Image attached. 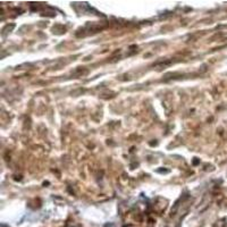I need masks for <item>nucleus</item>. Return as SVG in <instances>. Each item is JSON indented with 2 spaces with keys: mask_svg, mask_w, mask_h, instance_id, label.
<instances>
[]
</instances>
